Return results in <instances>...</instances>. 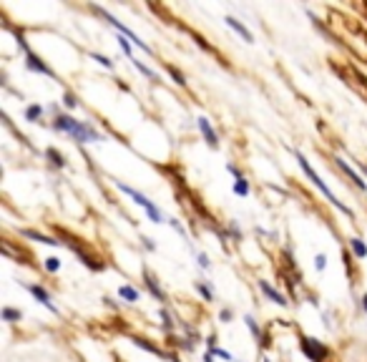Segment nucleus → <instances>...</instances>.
<instances>
[{"mask_svg": "<svg viewBox=\"0 0 367 362\" xmlns=\"http://www.w3.org/2000/svg\"><path fill=\"white\" fill-rule=\"evenodd\" d=\"M53 129L60 131V134H68L73 141L78 143H93V141H101V134L93 129L91 123H85V121H78L68 113H58L53 118Z\"/></svg>", "mask_w": 367, "mask_h": 362, "instance_id": "1", "label": "nucleus"}, {"mask_svg": "<svg viewBox=\"0 0 367 362\" xmlns=\"http://www.w3.org/2000/svg\"><path fill=\"white\" fill-rule=\"evenodd\" d=\"M294 156H297V164H299V168L307 174V179H310V181H312V184H314L319 191H322V196H325V199H327V201H330V204H332L337 211H342L344 217H355V214H352V209H350V206H344V204H342V201H339V199L332 194V189H330L325 181H322V176H319V174L314 171V168H312V164L307 161V156L302 154V151H294Z\"/></svg>", "mask_w": 367, "mask_h": 362, "instance_id": "2", "label": "nucleus"}, {"mask_svg": "<svg viewBox=\"0 0 367 362\" xmlns=\"http://www.w3.org/2000/svg\"><path fill=\"white\" fill-rule=\"evenodd\" d=\"M116 189L131 196V199H134V201H136L143 211H146V214H148V219L154 222V224H164V222H166V219H164V214H161V209H159L154 201H151L146 194H141V191H136V189H131V186H126V184H121V181L116 184Z\"/></svg>", "mask_w": 367, "mask_h": 362, "instance_id": "3", "label": "nucleus"}, {"mask_svg": "<svg viewBox=\"0 0 367 362\" xmlns=\"http://www.w3.org/2000/svg\"><path fill=\"white\" fill-rule=\"evenodd\" d=\"M93 10H96V13H98V15H101V18L106 20V23H109V26H113V28H116V30H118L121 35H126V38H128V40H131V43H134V46H139V48H141L143 53H151V48H148V46L143 43V40H141V38H139V35H136V33L131 30V28H126V26L121 23V20H116L113 15H109V13H106L103 8H93Z\"/></svg>", "mask_w": 367, "mask_h": 362, "instance_id": "4", "label": "nucleus"}, {"mask_svg": "<svg viewBox=\"0 0 367 362\" xmlns=\"http://www.w3.org/2000/svg\"><path fill=\"white\" fill-rule=\"evenodd\" d=\"M299 347H302V352H305L312 362H325V357H327V347L322 345V342H317L314 337H302L299 339Z\"/></svg>", "mask_w": 367, "mask_h": 362, "instance_id": "5", "label": "nucleus"}, {"mask_svg": "<svg viewBox=\"0 0 367 362\" xmlns=\"http://www.w3.org/2000/svg\"><path fill=\"white\" fill-rule=\"evenodd\" d=\"M26 289H28V292H30V294L35 297V300H38L43 307H46V309H51L53 314H60V309L53 305V300H51V294H48V289H46V287H40V284H28Z\"/></svg>", "mask_w": 367, "mask_h": 362, "instance_id": "6", "label": "nucleus"}, {"mask_svg": "<svg viewBox=\"0 0 367 362\" xmlns=\"http://www.w3.org/2000/svg\"><path fill=\"white\" fill-rule=\"evenodd\" d=\"M256 287H259V292H262L269 302H274V305H279V307H287V305H289V302H287V297H284L282 292H279V289H274L267 279H259V284H256Z\"/></svg>", "mask_w": 367, "mask_h": 362, "instance_id": "7", "label": "nucleus"}, {"mask_svg": "<svg viewBox=\"0 0 367 362\" xmlns=\"http://www.w3.org/2000/svg\"><path fill=\"white\" fill-rule=\"evenodd\" d=\"M335 164H337V168H339L342 174H347V176H350V181H352V184H355L357 189L367 191V181H365V179H362V176H360V174H357L355 168H352V166H350L347 161H344L342 156H337V159H335Z\"/></svg>", "mask_w": 367, "mask_h": 362, "instance_id": "8", "label": "nucleus"}, {"mask_svg": "<svg viewBox=\"0 0 367 362\" xmlns=\"http://www.w3.org/2000/svg\"><path fill=\"white\" fill-rule=\"evenodd\" d=\"M26 68H28V71H33V73H43V76H48V78H53V76H56V73L46 66V63H43V60L33 53V51H26Z\"/></svg>", "mask_w": 367, "mask_h": 362, "instance_id": "9", "label": "nucleus"}, {"mask_svg": "<svg viewBox=\"0 0 367 362\" xmlns=\"http://www.w3.org/2000/svg\"><path fill=\"white\" fill-rule=\"evenodd\" d=\"M197 126H199L204 141H206L211 148H217V146H219V136H217V131H214V126L209 123V118H206V116H199V118H197Z\"/></svg>", "mask_w": 367, "mask_h": 362, "instance_id": "10", "label": "nucleus"}, {"mask_svg": "<svg viewBox=\"0 0 367 362\" xmlns=\"http://www.w3.org/2000/svg\"><path fill=\"white\" fill-rule=\"evenodd\" d=\"M143 284H146V289H148L151 294H154V297H156L159 302H166V292L161 289V284L156 282V277L151 274L148 269H143Z\"/></svg>", "mask_w": 367, "mask_h": 362, "instance_id": "11", "label": "nucleus"}, {"mask_svg": "<svg viewBox=\"0 0 367 362\" xmlns=\"http://www.w3.org/2000/svg\"><path fill=\"white\" fill-rule=\"evenodd\" d=\"M224 23H226V26H229V28H231L234 33H239V35H242V38L247 40V43H254V35H252V30H249V28H247V26L242 23V20H236V18L226 15V18H224Z\"/></svg>", "mask_w": 367, "mask_h": 362, "instance_id": "12", "label": "nucleus"}, {"mask_svg": "<svg viewBox=\"0 0 367 362\" xmlns=\"http://www.w3.org/2000/svg\"><path fill=\"white\" fill-rule=\"evenodd\" d=\"M118 297L123 302H128V305H134V302H139V297H141V292L139 289H134L131 284H121V289H118Z\"/></svg>", "mask_w": 367, "mask_h": 362, "instance_id": "13", "label": "nucleus"}, {"mask_svg": "<svg viewBox=\"0 0 367 362\" xmlns=\"http://www.w3.org/2000/svg\"><path fill=\"white\" fill-rule=\"evenodd\" d=\"M350 249H352V254H355L357 259H365V257H367V244H365L362 239H357V237L350 239Z\"/></svg>", "mask_w": 367, "mask_h": 362, "instance_id": "14", "label": "nucleus"}, {"mask_svg": "<svg viewBox=\"0 0 367 362\" xmlns=\"http://www.w3.org/2000/svg\"><path fill=\"white\" fill-rule=\"evenodd\" d=\"M159 319H161V327H164V332L166 334H171L174 332V319H171V314H169V309H159Z\"/></svg>", "mask_w": 367, "mask_h": 362, "instance_id": "15", "label": "nucleus"}, {"mask_svg": "<svg viewBox=\"0 0 367 362\" xmlns=\"http://www.w3.org/2000/svg\"><path fill=\"white\" fill-rule=\"evenodd\" d=\"M40 116H43V106H40V103H30L28 109H26V121L35 123V121H38Z\"/></svg>", "mask_w": 367, "mask_h": 362, "instance_id": "16", "label": "nucleus"}, {"mask_svg": "<svg viewBox=\"0 0 367 362\" xmlns=\"http://www.w3.org/2000/svg\"><path fill=\"white\" fill-rule=\"evenodd\" d=\"M231 189H234V194H236V196H249V181H247V176L236 179Z\"/></svg>", "mask_w": 367, "mask_h": 362, "instance_id": "17", "label": "nucleus"}, {"mask_svg": "<svg viewBox=\"0 0 367 362\" xmlns=\"http://www.w3.org/2000/svg\"><path fill=\"white\" fill-rule=\"evenodd\" d=\"M131 63H134V68H136V71H141V73H143V76H146L148 81H159V73H156V71H151L148 66H143V63H141V60H136V58H131Z\"/></svg>", "mask_w": 367, "mask_h": 362, "instance_id": "18", "label": "nucleus"}, {"mask_svg": "<svg viewBox=\"0 0 367 362\" xmlns=\"http://www.w3.org/2000/svg\"><path fill=\"white\" fill-rule=\"evenodd\" d=\"M194 289H197V292L204 297V302H211V300H214V292H211V287H209L206 282H197V284H194Z\"/></svg>", "mask_w": 367, "mask_h": 362, "instance_id": "19", "label": "nucleus"}, {"mask_svg": "<svg viewBox=\"0 0 367 362\" xmlns=\"http://www.w3.org/2000/svg\"><path fill=\"white\" fill-rule=\"evenodd\" d=\"M26 237H30V239H38V242H43V244H51V247H58L60 242L58 239H51V237H43V234H38V231H23Z\"/></svg>", "mask_w": 367, "mask_h": 362, "instance_id": "20", "label": "nucleus"}, {"mask_svg": "<svg viewBox=\"0 0 367 362\" xmlns=\"http://www.w3.org/2000/svg\"><path fill=\"white\" fill-rule=\"evenodd\" d=\"M46 156L51 159V164H53V166H60V168L66 166V159H63V154H58L56 148H48V151H46Z\"/></svg>", "mask_w": 367, "mask_h": 362, "instance_id": "21", "label": "nucleus"}, {"mask_svg": "<svg viewBox=\"0 0 367 362\" xmlns=\"http://www.w3.org/2000/svg\"><path fill=\"white\" fill-rule=\"evenodd\" d=\"M244 322H247V327H249V332H252V334H254L256 339H259V337H262V330H259V325H256V319H254L252 314H247V317H244Z\"/></svg>", "mask_w": 367, "mask_h": 362, "instance_id": "22", "label": "nucleus"}, {"mask_svg": "<svg viewBox=\"0 0 367 362\" xmlns=\"http://www.w3.org/2000/svg\"><path fill=\"white\" fill-rule=\"evenodd\" d=\"M23 317V312H18V309H13V307H5L3 309V319L5 322H15V319H20Z\"/></svg>", "mask_w": 367, "mask_h": 362, "instance_id": "23", "label": "nucleus"}, {"mask_svg": "<svg viewBox=\"0 0 367 362\" xmlns=\"http://www.w3.org/2000/svg\"><path fill=\"white\" fill-rule=\"evenodd\" d=\"M209 352H211L214 357H222V360H226V362H236V360H234V355H231V352H226V350H222V347H211Z\"/></svg>", "mask_w": 367, "mask_h": 362, "instance_id": "24", "label": "nucleus"}, {"mask_svg": "<svg viewBox=\"0 0 367 362\" xmlns=\"http://www.w3.org/2000/svg\"><path fill=\"white\" fill-rule=\"evenodd\" d=\"M60 264H63V262H60L58 257H48V259H46V269H48L51 274H56V272H60Z\"/></svg>", "mask_w": 367, "mask_h": 362, "instance_id": "25", "label": "nucleus"}, {"mask_svg": "<svg viewBox=\"0 0 367 362\" xmlns=\"http://www.w3.org/2000/svg\"><path fill=\"white\" fill-rule=\"evenodd\" d=\"M91 56H93V60H98V63H101V66H106V68H111V71L116 68V66H113V60H111L109 56H101V53H91Z\"/></svg>", "mask_w": 367, "mask_h": 362, "instance_id": "26", "label": "nucleus"}, {"mask_svg": "<svg viewBox=\"0 0 367 362\" xmlns=\"http://www.w3.org/2000/svg\"><path fill=\"white\" fill-rule=\"evenodd\" d=\"M63 103H66V109H76V106H78V101H76V96L71 91L63 93Z\"/></svg>", "mask_w": 367, "mask_h": 362, "instance_id": "27", "label": "nucleus"}, {"mask_svg": "<svg viewBox=\"0 0 367 362\" xmlns=\"http://www.w3.org/2000/svg\"><path fill=\"white\" fill-rule=\"evenodd\" d=\"M169 73L174 76V83H179V86H186V78H184V73H179L174 66H169Z\"/></svg>", "mask_w": 367, "mask_h": 362, "instance_id": "28", "label": "nucleus"}, {"mask_svg": "<svg viewBox=\"0 0 367 362\" xmlns=\"http://www.w3.org/2000/svg\"><path fill=\"white\" fill-rule=\"evenodd\" d=\"M327 267V257H325V254H317V257H314V269H325Z\"/></svg>", "mask_w": 367, "mask_h": 362, "instance_id": "29", "label": "nucleus"}, {"mask_svg": "<svg viewBox=\"0 0 367 362\" xmlns=\"http://www.w3.org/2000/svg\"><path fill=\"white\" fill-rule=\"evenodd\" d=\"M219 319H222V322H231V319H234V312H231L229 307H224V309L219 312Z\"/></svg>", "mask_w": 367, "mask_h": 362, "instance_id": "30", "label": "nucleus"}, {"mask_svg": "<svg viewBox=\"0 0 367 362\" xmlns=\"http://www.w3.org/2000/svg\"><path fill=\"white\" fill-rule=\"evenodd\" d=\"M197 262H199V267H204V269H209V264H211V262H209V257H206L204 251H199V254H197Z\"/></svg>", "mask_w": 367, "mask_h": 362, "instance_id": "31", "label": "nucleus"}, {"mask_svg": "<svg viewBox=\"0 0 367 362\" xmlns=\"http://www.w3.org/2000/svg\"><path fill=\"white\" fill-rule=\"evenodd\" d=\"M229 231H231V237H234V239H242V231H239V226H236L234 222H229Z\"/></svg>", "mask_w": 367, "mask_h": 362, "instance_id": "32", "label": "nucleus"}, {"mask_svg": "<svg viewBox=\"0 0 367 362\" xmlns=\"http://www.w3.org/2000/svg\"><path fill=\"white\" fill-rule=\"evenodd\" d=\"M169 224H171V226H174V229H176V231L181 234V237H186V229H184V226H181V224H179L176 219H169Z\"/></svg>", "mask_w": 367, "mask_h": 362, "instance_id": "33", "label": "nucleus"}, {"mask_svg": "<svg viewBox=\"0 0 367 362\" xmlns=\"http://www.w3.org/2000/svg\"><path fill=\"white\" fill-rule=\"evenodd\" d=\"M141 242L146 244V249H148V251H154V249H156V244H154V242H151L148 237H141Z\"/></svg>", "mask_w": 367, "mask_h": 362, "instance_id": "34", "label": "nucleus"}, {"mask_svg": "<svg viewBox=\"0 0 367 362\" xmlns=\"http://www.w3.org/2000/svg\"><path fill=\"white\" fill-rule=\"evenodd\" d=\"M362 309H365V314H367V292L362 294Z\"/></svg>", "mask_w": 367, "mask_h": 362, "instance_id": "35", "label": "nucleus"}, {"mask_svg": "<svg viewBox=\"0 0 367 362\" xmlns=\"http://www.w3.org/2000/svg\"><path fill=\"white\" fill-rule=\"evenodd\" d=\"M204 362H214V355H211V352H206V355H204Z\"/></svg>", "mask_w": 367, "mask_h": 362, "instance_id": "36", "label": "nucleus"}, {"mask_svg": "<svg viewBox=\"0 0 367 362\" xmlns=\"http://www.w3.org/2000/svg\"><path fill=\"white\" fill-rule=\"evenodd\" d=\"M174 362H179V360H176V357H174Z\"/></svg>", "mask_w": 367, "mask_h": 362, "instance_id": "37", "label": "nucleus"}, {"mask_svg": "<svg viewBox=\"0 0 367 362\" xmlns=\"http://www.w3.org/2000/svg\"><path fill=\"white\" fill-rule=\"evenodd\" d=\"M264 362H272V360H264Z\"/></svg>", "mask_w": 367, "mask_h": 362, "instance_id": "38", "label": "nucleus"}]
</instances>
